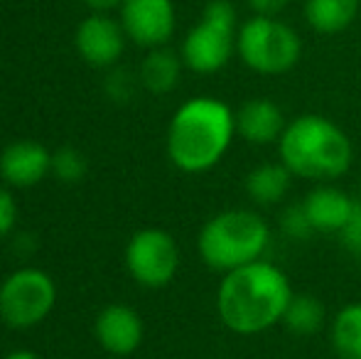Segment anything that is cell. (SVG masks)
Segmentation results:
<instances>
[{"instance_id": "d4e9b609", "label": "cell", "mask_w": 361, "mask_h": 359, "mask_svg": "<svg viewBox=\"0 0 361 359\" xmlns=\"http://www.w3.org/2000/svg\"><path fill=\"white\" fill-rule=\"evenodd\" d=\"M121 3H123V0H84V5H89L96 13H106V10L116 8V5H121Z\"/></svg>"}, {"instance_id": "5b68a950", "label": "cell", "mask_w": 361, "mask_h": 359, "mask_svg": "<svg viewBox=\"0 0 361 359\" xmlns=\"http://www.w3.org/2000/svg\"><path fill=\"white\" fill-rule=\"evenodd\" d=\"M236 52L251 72L263 77H278L300 62L302 42L290 25L276 18L256 15L238 28Z\"/></svg>"}, {"instance_id": "3957f363", "label": "cell", "mask_w": 361, "mask_h": 359, "mask_svg": "<svg viewBox=\"0 0 361 359\" xmlns=\"http://www.w3.org/2000/svg\"><path fill=\"white\" fill-rule=\"evenodd\" d=\"M281 163L302 180L327 182L352 168L354 148L334 121L317 114L293 118L278 140Z\"/></svg>"}, {"instance_id": "484cf974", "label": "cell", "mask_w": 361, "mask_h": 359, "mask_svg": "<svg viewBox=\"0 0 361 359\" xmlns=\"http://www.w3.org/2000/svg\"><path fill=\"white\" fill-rule=\"evenodd\" d=\"M3 359H39V355H35V352H27V350H18V352H10L8 357Z\"/></svg>"}, {"instance_id": "5bb4252c", "label": "cell", "mask_w": 361, "mask_h": 359, "mask_svg": "<svg viewBox=\"0 0 361 359\" xmlns=\"http://www.w3.org/2000/svg\"><path fill=\"white\" fill-rule=\"evenodd\" d=\"M286 126L281 106L271 99H248L236 111V133L251 145L278 143Z\"/></svg>"}, {"instance_id": "603a6c76", "label": "cell", "mask_w": 361, "mask_h": 359, "mask_svg": "<svg viewBox=\"0 0 361 359\" xmlns=\"http://www.w3.org/2000/svg\"><path fill=\"white\" fill-rule=\"evenodd\" d=\"M15 219H18V205H15L10 190H5V187L0 185V236L13 231Z\"/></svg>"}, {"instance_id": "ba28073f", "label": "cell", "mask_w": 361, "mask_h": 359, "mask_svg": "<svg viewBox=\"0 0 361 359\" xmlns=\"http://www.w3.org/2000/svg\"><path fill=\"white\" fill-rule=\"evenodd\" d=\"M126 266L145 288H165L180 269L177 241L162 229H140L126 246Z\"/></svg>"}, {"instance_id": "7a4b0ae2", "label": "cell", "mask_w": 361, "mask_h": 359, "mask_svg": "<svg viewBox=\"0 0 361 359\" xmlns=\"http://www.w3.org/2000/svg\"><path fill=\"white\" fill-rule=\"evenodd\" d=\"M236 135V114L214 96H195L175 111L167 128V155L182 173L200 175L219 165Z\"/></svg>"}, {"instance_id": "d6986e66", "label": "cell", "mask_w": 361, "mask_h": 359, "mask_svg": "<svg viewBox=\"0 0 361 359\" xmlns=\"http://www.w3.org/2000/svg\"><path fill=\"white\" fill-rule=\"evenodd\" d=\"M283 325L293 335H314L324 325V305L314 296H307V293L305 296H293L286 315H283Z\"/></svg>"}, {"instance_id": "30bf717a", "label": "cell", "mask_w": 361, "mask_h": 359, "mask_svg": "<svg viewBox=\"0 0 361 359\" xmlns=\"http://www.w3.org/2000/svg\"><path fill=\"white\" fill-rule=\"evenodd\" d=\"M76 52L91 67H111L121 59L126 47V30L109 15H91L76 28Z\"/></svg>"}, {"instance_id": "4fadbf2b", "label": "cell", "mask_w": 361, "mask_h": 359, "mask_svg": "<svg viewBox=\"0 0 361 359\" xmlns=\"http://www.w3.org/2000/svg\"><path fill=\"white\" fill-rule=\"evenodd\" d=\"M354 205L357 202L347 192L332 185L312 187L302 200L310 224H312L314 231H322V234H339L349 221V217H352Z\"/></svg>"}, {"instance_id": "9a60e30c", "label": "cell", "mask_w": 361, "mask_h": 359, "mask_svg": "<svg viewBox=\"0 0 361 359\" xmlns=\"http://www.w3.org/2000/svg\"><path fill=\"white\" fill-rule=\"evenodd\" d=\"M361 0H305V20L319 35H337L357 20Z\"/></svg>"}, {"instance_id": "6da1fadb", "label": "cell", "mask_w": 361, "mask_h": 359, "mask_svg": "<svg viewBox=\"0 0 361 359\" xmlns=\"http://www.w3.org/2000/svg\"><path fill=\"white\" fill-rule=\"evenodd\" d=\"M293 286L271 261H253L224 273L216 291V310L221 322L236 335H258L283 322Z\"/></svg>"}, {"instance_id": "e0dca14e", "label": "cell", "mask_w": 361, "mask_h": 359, "mask_svg": "<svg viewBox=\"0 0 361 359\" xmlns=\"http://www.w3.org/2000/svg\"><path fill=\"white\" fill-rule=\"evenodd\" d=\"M329 342L339 359H361V303H347L329 322Z\"/></svg>"}, {"instance_id": "277c9868", "label": "cell", "mask_w": 361, "mask_h": 359, "mask_svg": "<svg viewBox=\"0 0 361 359\" xmlns=\"http://www.w3.org/2000/svg\"><path fill=\"white\" fill-rule=\"evenodd\" d=\"M271 244V229L258 212L226 209L212 217L200 231L197 249L209 269L228 273L258 261Z\"/></svg>"}, {"instance_id": "52a82bcc", "label": "cell", "mask_w": 361, "mask_h": 359, "mask_svg": "<svg viewBox=\"0 0 361 359\" xmlns=\"http://www.w3.org/2000/svg\"><path fill=\"white\" fill-rule=\"evenodd\" d=\"M57 303V286L39 269L10 273L0 286V317L15 330H27L44 320Z\"/></svg>"}, {"instance_id": "8fae6325", "label": "cell", "mask_w": 361, "mask_h": 359, "mask_svg": "<svg viewBox=\"0 0 361 359\" xmlns=\"http://www.w3.org/2000/svg\"><path fill=\"white\" fill-rule=\"evenodd\" d=\"M94 332L106 352L123 357L135 352L143 342V320L133 308L114 303L99 312L94 322Z\"/></svg>"}, {"instance_id": "8992f818", "label": "cell", "mask_w": 361, "mask_h": 359, "mask_svg": "<svg viewBox=\"0 0 361 359\" xmlns=\"http://www.w3.org/2000/svg\"><path fill=\"white\" fill-rule=\"evenodd\" d=\"M238 18L228 0L207 3L202 20L182 42V62L197 74H214L224 69L236 49Z\"/></svg>"}, {"instance_id": "9c48e42d", "label": "cell", "mask_w": 361, "mask_h": 359, "mask_svg": "<svg viewBox=\"0 0 361 359\" xmlns=\"http://www.w3.org/2000/svg\"><path fill=\"white\" fill-rule=\"evenodd\" d=\"M121 25L126 37L140 47H162L175 32V5L172 0H123Z\"/></svg>"}, {"instance_id": "ffe728a7", "label": "cell", "mask_w": 361, "mask_h": 359, "mask_svg": "<svg viewBox=\"0 0 361 359\" xmlns=\"http://www.w3.org/2000/svg\"><path fill=\"white\" fill-rule=\"evenodd\" d=\"M52 173L62 182H79L86 175V158L76 148H59L52 155Z\"/></svg>"}, {"instance_id": "44dd1931", "label": "cell", "mask_w": 361, "mask_h": 359, "mask_svg": "<svg viewBox=\"0 0 361 359\" xmlns=\"http://www.w3.org/2000/svg\"><path fill=\"white\" fill-rule=\"evenodd\" d=\"M281 226H283V231H286L290 239H307V236L314 231L312 224H310V219H307V214H305L302 202H300V205L288 207V209L283 212Z\"/></svg>"}, {"instance_id": "2e32d148", "label": "cell", "mask_w": 361, "mask_h": 359, "mask_svg": "<svg viewBox=\"0 0 361 359\" xmlns=\"http://www.w3.org/2000/svg\"><path fill=\"white\" fill-rule=\"evenodd\" d=\"M290 180H293V173L283 163L256 165L246 175V195L251 197V202L261 207L278 205L288 195Z\"/></svg>"}, {"instance_id": "ac0fdd59", "label": "cell", "mask_w": 361, "mask_h": 359, "mask_svg": "<svg viewBox=\"0 0 361 359\" xmlns=\"http://www.w3.org/2000/svg\"><path fill=\"white\" fill-rule=\"evenodd\" d=\"M182 62L177 59V54H172L170 49L155 47L145 57L143 67H140V82L152 94H167V91L177 87Z\"/></svg>"}, {"instance_id": "4316f807", "label": "cell", "mask_w": 361, "mask_h": 359, "mask_svg": "<svg viewBox=\"0 0 361 359\" xmlns=\"http://www.w3.org/2000/svg\"><path fill=\"white\" fill-rule=\"evenodd\" d=\"M359 190H361V185H359Z\"/></svg>"}, {"instance_id": "7402d4cb", "label": "cell", "mask_w": 361, "mask_h": 359, "mask_svg": "<svg viewBox=\"0 0 361 359\" xmlns=\"http://www.w3.org/2000/svg\"><path fill=\"white\" fill-rule=\"evenodd\" d=\"M339 236H342L344 249H347L354 259L361 261V202L354 205L352 217H349V221L344 224V229L339 231Z\"/></svg>"}, {"instance_id": "7c38bea8", "label": "cell", "mask_w": 361, "mask_h": 359, "mask_svg": "<svg viewBox=\"0 0 361 359\" xmlns=\"http://www.w3.org/2000/svg\"><path fill=\"white\" fill-rule=\"evenodd\" d=\"M52 170V153L37 140H15L0 153V178L10 187H32Z\"/></svg>"}, {"instance_id": "cb8c5ba5", "label": "cell", "mask_w": 361, "mask_h": 359, "mask_svg": "<svg viewBox=\"0 0 361 359\" xmlns=\"http://www.w3.org/2000/svg\"><path fill=\"white\" fill-rule=\"evenodd\" d=\"M290 0H248L251 10L256 15H266V18H276L281 10H286Z\"/></svg>"}]
</instances>
